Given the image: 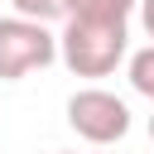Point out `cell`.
Wrapping results in <instances>:
<instances>
[{"mask_svg": "<svg viewBox=\"0 0 154 154\" xmlns=\"http://www.w3.org/2000/svg\"><path fill=\"white\" fill-rule=\"evenodd\" d=\"M67 125L87 144L106 149V144H116V140L130 135V106L116 91H106V87H82V91L67 96Z\"/></svg>", "mask_w": 154, "mask_h": 154, "instance_id": "cell-3", "label": "cell"}, {"mask_svg": "<svg viewBox=\"0 0 154 154\" xmlns=\"http://www.w3.org/2000/svg\"><path fill=\"white\" fill-rule=\"evenodd\" d=\"M149 140H154V116H149Z\"/></svg>", "mask_w": 154, "mask_h": 154, "instance_id": "cell-8", "label": "cell"}, {"mask_svg": "<svg viewBox=\"0 0 154 154\" xmlns=\"http://www.w3.org/2000/svg\"><path fill=\"white\" fill-rule=\"evenodd\" d=\"M140 0H67V19H106V24H130Z\"/></svg>", "mask_w": 154, "mask_h": 154, "instance_id": "cell-4", "label": "cell"}, {"mask_svg": "<svg viewBox=\"0 0 154 154\" xmlns=\"http://www.w3.org/2000/svg\"><path fill=\"white\" fill-rule=\"evenodd\" d=\"M130 87L154 101V43L140 48V53H130Z\"/></svg>", "mask_w": 154, "mask_h": 154, "instance_id": "cell-5", "label": "cell"}, {"mask_svg": "<svg viewBox=\"0 0 154 154\" xmlns=\"http://www.w3.org/2000/svg\"><path fill=\"white\" fill-rule=\"evenodd\" d=\"M140 24H144V34L154 38V0H140Z\"/></svg>", "mask_w": 154, "mask_h": 154, "instance_id": "cell-7", "label": "cell"}, {"mask_svg": "<svg viewBox=\"0 0 154 154\" xmlns=\"http://www.w3.org/2000/svg\"><path fill=\"white\" fill-rule=\"evenodd\" d=\"M14 14L24 19H38V24H53V19H67V0H10Z\"/></svg>", "mask_w": 154, "mask_h": 154, "instance_id": "cell-6", "label": "cell"}, {"mask_svg": "<svg viewBox=\"0 0 154 154\" xmlns=\"http://www.w3.org/2000/svg\"><path fill=\"white\" fill-rule=\"evenodd\" d=\"M58 58L72 77H111L130 58V29L106 19H67L58 34Z\"/></svg>", "mask_w": 154, "mask_h": 154, "instance_id": "cell-1", "label": "cell"}, {"mask_svg": "<svg viewBox=\"0 0 154 154\" xmlns=\"http://www.w3.org/2000/svg\"><path fill=\"white\" fill-rule=\"evenodd\" d=\"M48 63H58V34H48V24L38 19L5 14L0 19V82H24L29 72H43Z\"/></svg>", "mask_w": 154, "mask_h": 154, "instance_id": "cell-2", "label": "cell"}]
</instances>
